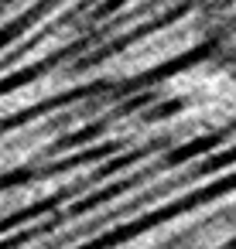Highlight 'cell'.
Masks as SVG:
<instances>
[{
  "label": "cell",
  "mask_w": 236,
  "mask_h": 249,
  "mask_svg": "<svg viewBox=\"0 0 236 249\" xmlns=\"http://www.w3.org/2000/svg\"><path fill=\"white\" fill-rule=\"evenodd\" d=\"M198 38H202V31H198V21H195V18L175 21V24H168V28H161V31L140 38V41L130 45L127 52H120V55L113 58V65H110V72H113V75H137V72H147V69H154V65H161V62H171V58H178L181 52L195 48Z\"/></svg>",
  "instance_id": "1"
}]
</instances>
